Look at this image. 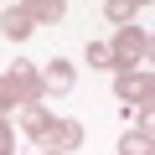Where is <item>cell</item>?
Wrapping results in <instances>:
<instances>
[{
	"instance_id": "6da1fadb",
	"label": "cell",
	"mask_w": 155,
	"mask_h": 155,
	"mask_svg": "<svg viewBox=\"0 0 155 155\" xmlns=\"http://www.w3.org/2000/svg\"><path fill=\"white\" fill-rule=\"evenodd\" d=\"M36 83H31V78L26 72H16V78H5V83H0V104H11V98H26Z\"/></svg>"
},
{
	"instance_id": "7a4b0ae2",
	"label": "cell",
	"mask_w": 155,
	"mask_h": 155,
	"mask_svg": "<svg viewBox=\"0 0 155 155\" xmlns=\"http://www.w3.org/2000/svg\"><path fill=\"white\" fill-rule=\"evenodd\" d=\"M31 129H47V114H31ZM52 134H62V140H78V129H72V124H52Z\"/></svg>"
}]
</instances>
